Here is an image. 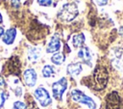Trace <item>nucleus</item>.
I'll list each match as a JSON object with an SVG mask.
<instances>
[{
  "instance_id": "a878e982",
  "label": "nucleus",
  "mask_w": 123,
  "mask_h": 109,
  "mask_svg": "<svg viewBox=\"0 0 123 109\" xmlns=\"http://www.w3.org/2000/svg\"><path fill=\"white\" fill-rule=\"evenodd\" d=\"M3 35H4V29H3L2 27H0V38H1Z\"/></svg>"
},
{
  "instance_id": "2eb2a0df",
  "label": "nucleus",
  "mask_w": 123,
  "mask_h": 109,
  "mask_svg": "<svg viewBox=\"0 0 123 109\" xmlns=\"http://www.w3.org/2000/svg\"><path fill=\"white\" fill-rule=\"evenodd\" d=\"M85 40H86L85 35L82 33H79V34H76L75 36H73L72 43H73L74 47H82L85 42Z\"/></svg>"
},
{
  "instance_id": "f3484780",
  "label": "nucleus",
  "mask_w": 123,
  "mask_h": 109,
  "mask_svg": "<svg viewBox=\"0 0 123 109\" xmlns=\"http://www.w3.org/2000/svg\"><path fill=\"white\" fill-rule=\"evenodd\" d=\"M64 59H65V57L62 53H55L51 57V61L55 65H62L64 62Z\"/></svg>"
},
{
  "instance_id": "0eeeda50",
  "label": "nucleus",
  "mask_w": 123,
  "mask_h": 109,
  "mask_svg": "<svg viewBox=\"0 0 123 109\" xmlns=\"http://www.w3.org/2000/svg\"><path fill=\"white\" fill-rule=\"evenodd\" d=\"M111 63L116 69L123 71V47H115L112 49Z\"/></svg>"
},
{
  "instance_id": "4468645a",
  "label": "nucleus",
  "mask_w": 123,
  "mask_h": 109,
  "mask_svg": "<svg viewBox=\"0 0 123 109\" xmlns=\"http://www.w3.org/2000/svg\"><path fill=\"white\" fill-rule=\"evenodd\" d=\"M41 50L38 47H31L28 50V59L31 62H37L40 58Z\"/></svg>"
},
{
  "instance_id": "5701e85b",
  "label": "nucleus",
  "mask_w": 123,
  "mask_h": 109,
  "mask_svg": "<svg viewBox=\"0 0 123 109\" xmlns=\"http://www.w3.org/2000/svg\"><path fill=\"white\" fill-rule=\"evenodd\" d=\"M5 85H6V82L3 78V76H0V87H5Z\"/></svg>"
},
{
  "instance_id": "423d86ee",
  "label": "nucleus",
  "mask_w": 123,
  "mask_h": 109,
  "mask_svg": "<svg viewBox=\"0 0 123 109\" xmlns=\"http://www.w3.org/2000/svg\"><path fill=\"white\" fill-rule=\"evenodd\" d=\"M67 88V80L66 78L62 77L60 80L56 81L55 83H53L52 85V92H53V95L57 100H61L62 94L64 93V91Z\"/></svg>"
},
{
  "instance_id": "a211bd4d",
  "label": "nucleus",
  "mask_w": 123,
  "mask_h": 109,
  "mask_svg": "<svg viewBox=\"0 0 123 109\" xmlns=\"http://www.w3.org/2000/svg\"><path fill=\"white\" fill-rule=\"evenodd\" d=\"M9 97V95L5 91H0V108L3 107L6 99Z\"/></svg>"
},
{
  "instance_id": "dca6fc26",
  "label": "nucleus",
  "mask_w": 123,
  "mask_h": 109,
  "mask_svg": "<svg viewBox=\"0 0 123 109\" xmlns=\"http://www.w3.org/2000/svg\"><path fill=\"white\" fill-rule=\"evenodd\" d=\"M42 75L46 78L53 77L55 75V68L52 66H49V65L44 66L43 68H42Z\"/></svg>"
},
{
  "instance_id": "b1692460",
  "label": "nucleus",
  "mask_w": 123,
  "mask_h": 109,
  "mask_svg": "<svg viewBox=\"0 0 123 109\" xmlns=\"http://www.w3.org/2000/svg\"><path fill=\"white\" fill-rule=\"evenodd\" d=\"M19 1H20V0H12V5L14 6V7H18Z\"/></svg>"
},
{
  "instance_id": "20e7f679",
  "label": "nucleus",
  "mask_w": 123,
  "mask_h": 109,
  "mask_svg": "<svg viewBox=\"0 0 123 109\" xmlns=\"http://www.w3.org/2000/svg\"><path fill=\"white\" fill-rule=\"evenodd\" d=\"M106 108L107 109H121L122 100L119 94L115 91L111 92L106 96Z\"/></svg>"
},
{
  "instance_id": "f8f14e48",
  "label": "nucleus",
  "mask_w": 123,
  "mask_h": 109,
  "mask_svg": "<svg viewBox=\"0 0 123 109\" xmlns=\"http://www.w3.org/2000/svg\"><path fill=\"white\" fill-rule=\"evenodd\" d=\"M83 68H82V65L81 63H71L67 66L66 68V71L69 75L71 76H77L81 73Z\"/></svg>"
},
{
  "instance_id": "4be33fe9",
  "label": "nucleus",
  "mask_w": 123,
  "mask_h": 109,
  "mask_svg": "<svg viewBox=\"0 0 123 109\" xmlns=\"http://www.w3.org/2000/svg\"><path fill=\"white\" fill-rule=\"evenodd\" d=\"M21 92H22V90H21V88H20V87L16 88V89H15V91H14V93H15V95H16L17 96L21 95Z\"/></svg>"
},
{
  "instance_id": "aec40b11",
  "label": "nucleus",
  "mask_w": 123,
  "mask_h": 109,
  "mask_svg": "<svg viewBox=\"0 0 123 109\" xmlns=\"http://www.w3.org/2000/svg\"><path fill=\"white\" fill-rule=\"evenodd\" d=\"M37 3L40 6H44V7H48L50 5H52L53 0H37Z\"/></svg>"
},
{
  "instance_id": "f03ea898",
  "label": "nucleus",
  "mask_w": 123,
  "mask_h": 109,
  "mask_svg": "<svg viewBox=\"0 0 123 109\" xmlns=\"http://www.w3.org/2000/svg\"><path fill=\"white\" fill-rule=\"evenodd\" d=\"M79 14L78 7L75 3H66L64 4L60 12L58 13V17L65 22L72 21Z\"/></svg>"
},
{
  "instance_id": "ddd939ff",
  "label": "nucleus",
  "mask_w": 123,
  "mask_h": 109,
  "mask_svg": "<svg viewBox=\"0 0 123 109\" xmlns=\"http://www.w3.org/2000/svg\"><path fill=\"white\" fill-rule=\"evenodd\" d=\"M16 37V30L15 28H10L7 30L3 35V41L6 44H12Z\"/></svg>"
},
{
  "instance_id": "7ed1b4c3",
  "label": "nucleus",
  "mask_w": 123,
  "mask_h": 109,
  "mask_svg": "<svg viewBox=\"0 0 123 109\" xmlns=\"http://www.w3.org/2000/svg\"><path fill=\"white\" fill-rule=\"evenodd\" d=\"M71 97H72V99L74 101H77V102H80L82 104L86 105L89 109H95L96 108L95 101L91 97H89L86 95H85L80 90H73L71 92Z\"/></svg>"
},
{
  "instance_id": "cd10ccee",
  "label": "nucleus",
  "mask_w": 123,
  "mask_h": 109,
  "mask_svg": "<svg viewBox=\"0 0 123 109\" xmlns=\"http://www.w3.org/2000/svg\"><path fill=\"white\" fill-rule=\"evenodd\" d=\"M31 109H37V107H34V108H31Z\"/></svg>"
},
{
  "instance_id": "393cba45",
  "label": "nucleus",
  "mask_w": 123,
  "mask_h": 109,
  "mask_svg": "<svg viewBox=\"0 0 123 109\" xmlns=\"http://www.w3.org/2000/svg\"><path fill=\"white\" fill-rule=\"evenodd\" d=\"M118 32H119V35H120V36L123 38V25H122V26H120V28H119Z\"/></svg>"
},
{
  "instance_id": "bb28decb",
  "label": "nucleus",
  "mask_w": 123,
  "mask_h": 109,
  "mask_svg": "<svg viewBox=\"0 0 123 109\" xmlns=\"http://www.w3.org/2000/svg\"><path fill=\"white\" fill-rule=\"evenodd\" d=\"M2 22V15H1V14H0V23Z\"/></svg>"
},
{
  "instance_id": "9b49d317",
  "label": "nucleus",
  "mask_w": 123,
  "mask_h": 109,
  "mask_svg": "<svg viewBox=\"0 0 123 109\" xmlns=\"http://www.w3.org/2000/svg\"><path fill=\"white\" fill-rule=\"evenodd\" d=\"M60 48H61V41L58 37L55 36L50 40V41L46 47V52L47 53H54V52L58 51Z\"/></svg>"
},
{
  "instance_id": "1a4fd4ad",
  "label": "nucleus",
  "mask_w": 123,
  "mask_h": 109,
  "mask_svg": "<svg viewBox=\"0 0 123 109\" xmlns=\"http://www.w3.org/2000/svg\"><path fill=\"white\" fill-rule=\"evenodd\" d=\"M78 57L86 65L91 66V60H92V55L88 47L86 46H82L80 50L78 51Z\"/></svg>"
},
{
  "instance_id": "6ab92c4d",
  "label": "nucleus",
  "mask_w": 123,
  "mask_h": 109,
  "mask_svg": "<svg viewBox=\"0 0 123 109\" xmlns=\"http://www.w3.org/2000/svg\"><path fill=\"white\" fill-rule=\"evenodd\" d=\"M12 109H27V106L22 101H15V102H13Z\"/></svg>"
},
{
  "instance_id": "6e6552de",
  "label": "nucleus",
  "mask_w": 123,
  "mask_h": 109,
  "mask_svg": "<svg viewBox=\"0 0 123 109\" xmlns=\"http://www.w3.org/2000/svg\"><path fill=\"white\" fill-rule=\"evenodd\" d=\"M34 95H35L36 99L39 102V104H40L41 106L46 107V106H48V105L51 103V97H50V95H49V93H48L47 90H45L44 88H42V87L37 88V89L35 91Z\"/></svg>"
},
{
  "instance_id": "f257e3e1",
  "label": "nucleus",
  "mask_w": 123,
  "mask_h": 109,
  "mask_svg": "<svg viewBox=\"0 0 123 109\" xmlns=\"http://www.w3.org/2000/svg\"><path fill=\"white\" fill-rule=\"evenodd\" d=\"M109 80V72L106 67L98 65L92 75V82H93V87L95 90H103L106 88L107 83Z\"/></svg>"
},
{
  "instance_id": "9d476101",
  "label": "nucleus",
  "mask_w": 123,
  "mask_h": 109,
  "mask_svg": "<svg viewBox=\"0 0 123 109\" xmlns=\"http://www.w3.org/2000/svg\"><path fill=\"white\" fill-rule=\"evenodd\" d=\"M25 83L29 87H33L37 82V72L33 68H28L23 73Z\"/></svg>"
},
{
  "instance_id": "39448f33",
  "label": "nucleus",
  "mask_w": 123,
  "mask_h": 109,
  "mask_svg": "<svg viewBox=\"0 0 123 109\" xmlns=\"http://www.w3.org/2000/svg\"><path fill=\"white\" fill-rule=\"evenodd\" d=\"M4 71L6 72V74L19 75V73H20V62H19L18 58L15 56H12V58H10L4 67Z\"/></svg>"
},
{
  "instance_id": "412c9836",
  "label": "nucleus",
  "mask_w": 123,
  "mask_h": 109,
  "mask_svg": "<svg viewBox=\"0 0 123 109\" xmlns=\"http://www.w3.org/2000/svg\"><path fill=\"white\" fill-rule=\"evenodd\" d=\"M108 1H109V0H95L96 4L99 5V6H104V5H106V4L108 3Z\"/></svg>"
}]
</instances>
